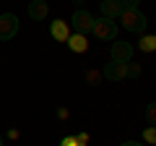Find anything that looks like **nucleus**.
<instances>
[{
    "label": "nucleus",
    "instance_id": "1",
    "mask_svg": "<svg viewBox=\"0 0 156 146\" xmlns=\"http://www.w3.org/2000/svg\"><path fill=\"white\" fill-rule=\"evenodd\" d=\"M120 21H122V29H128V31H133V34H143L148 18H146L138 8H130V11H122Z\"/></svg>",
    "mask_w": 156,
    "mask_h": 146
},
{
    "label": "nucleus",
    "instance_id": "2",
    "mask_svg": "<svg viewBox=\"0 0 156 146\" xmlns=\"http://www.w3.org/2000/svg\"><path fill=\"white\" fill-rule=\"evenodd\" d=\"M91 31H94L99 39L112 42V39L117 37V24L109 21V18H94V26H91Z\"/></svg>",
    "mask_w": 156,
    "mask_h": 146
},
{
    "label": "nucleus",
    "instance_id": "3",
    "mask_svg": "<svg viewBox=\"0 0 156 146\" xmlns=\"http://www.w3.org/2000/svg\"><path fill=\"white\" fill-rule=\"evenodd\" d=\"M18 34V16L16 13H3L0 16V42H8Z\"/></svg>",
    "mask_w": 156,
    "mask_h": 146
},
{
    "label": "nucleus",
    "instance_id": "4",
    "mask_svg": "<svg viewBox=\"0 0 156 146\" xmlns=\"http://www.w3.org/2000/svg\"><path fill=\"white\" fill-rule=\"evenodd\" d=\"M70 24H73V29H76V34H89L91 31V26H94V16H91L89 11H76L70 16Z\"/></svg>",
    "mask_w": 156,
    "mask_h": 146
},
{
    "label": "nucleus",
    "instance_id": "5",
    "mask_svg": "<svg viewBox=\"0 0 156 146\" xmlns=\"http://www.w3.org/2000/svg\"><path fill=\"white\" fill-rule=\"evenodd\" d=\"M109 55H112V63H130L133 60V45L130 42H115Z\"/></svg>",
    "mask_w": 156,
    "mask_h": 146
},
{
    "label": "nucleus",
    "instance_id": "6",
    "mask_svg": "<svg viewBox=\"0 0 156 146\" xmlns=\"http://www.w3.org/2000/svg\"><path fill=\"white\" fill-rule=\"evenodd\" d=\"M101 18H109V21H117V18L122 16V3L120 0H101Z\"/></svg>",
    "mask_w": 156,
    "mask_h": 146
},
{
    "label": "nucleus",
    "instance_id": "7",
    "mask_svg": "<svg viewBox=\"0 0 156 146\" xmlns=\"http://www.w3.org/2000/svg\"><path fill=\"white\" fill-rule=\"evenodd\" d=\"M47 11H50L47 0H31L29 8H26V13H29L31 21H44V18H47Z\"/></svg>",
    "mask_w": 156,
    "mask_h": 146
},
{
    "label": "nucleus",
    "instance_id": "8",
    "mask_svg": "<svg viewBox=\"0 0 156 146\" xmlns=\"http://www.w3.org/2000/svg\"><path fill=\"white\" fill-rule=\"evenodd\" d=\"M104 76L109 81H122L128 78V63H109V65L104 68Z\"/></svg>",
    "mask_w": 156,
    "mask_h": 146
},
{
    "label": "nucleus",
    "instance_id": "9",
    "mask_svg": "<svg viewBox=\"0 0 156 146\" xmlns=\"http://www.w3.org/2000/svg\"><path fill=\"white\" fill-rule=\"evenodd\" d=\"M50 34L55 37L57 42H68V37H70V31H68V21H62V18L52 21V26H50Z\"/></svg>",
    "mask_w": 156,
    "mask_h": 146
},
{
    "label": "nucleus",
    "instance_id": "10",
    "mask_svg": "<svg viewBox=\"0 0 156 146\" xmlns=\"http://www.w3.org/2000/svg\"><path fill=\"white\" fill-rule=\"evenodd\" d=\"M68 47H70L73 52H86L89 50V39H86L83 34H70V37H68Z\"/></svg>",
    "mask_w": 156,
    "mask_h": 146
},
{
    "label": "nucleus",
    "instance_id": "11",
    "mask_svg": "<svg viewBox=\"0 0 156 146\" xmlns=\"http://www.w3.org/2000/svg\"><path fill=\"white\" fill-rule=\"evenodd\" d=\"M138 47H140L143 52H156V37H154V34H146V37H140Z\"/></svg>",
    "mask_w": 156,
    "mask_h": 146
},
{
    "label": "nucleus",
    "instance_id": "12",
    "mask_svg": "<svg viewBox=\"0 0 156 146\" xmlns=\"http://www.w3.org/2000/svg\"><path fill=\"white\" fill-rule=\"evenodd\" d=\"M146 120H148V125L156 128V102H151V104L146 107Z\"/></svg>",
    "mask_w": 156,
    "mask_h": 146
},
{
    "label": "nucleus",
    "instance_id": "13",
    "mask_svg": "<svg viewBox=\"0 0 156 146\" xmlns=\"http://www.w3.org/2000/svg\"><path fill=\"white\" fill-rule=\"evenodd\" d=\"M143 141L146 144H156V128L154 125H148V128L143 130Z\"/></svg>",
    "mask_w": 156,
    "mask_h": 146
},
{
    "label": "nucleus",
    "instance_id": "14",
    "mask_svg": "<svg viewBox=\"0 0 156 146\" xmlns=\"http://www.w3.org/2000/svg\"><path fill=\"white\" fill-rule=\"evenodd\" d=\"M128 76H133V78H135V76H140V65H138V63H133V60L128 63Z\"/></svg>",
    "mask_w": 156,
    "mask_h": 146
},
{
    "label": "nucleus",
    "instance_id": "15",
    "mask_svg": "<svg viewBox=\"0 0 156 146\" xmlns=\"http://www.w3.org/2000/svg\"><path fill=\"white\" fill-rule=\"evenodd\" d=\"M60 146H81V144H78V138H76V136H65V138L60 141Z\"/></svg>",
    "mask_w": 156,
    "mask_h": 146
},
{
    "label": "nucleus",
    "instance_id": "16",
    "mask_svg": "<svg viewBox=\"0 0 156 146\" xmlns=\"http://www.w3.org/2000/svg\"><path fill=\"white\" fill-rule=\"evenodd\" d=\"M120 3H122V8H125V11H130V8H138V3H140V0H120Z\"/></svg>",
    "mask_w": 156,
    "mask_h": 146
},
{
    "label": "nucleus",
    "instance_id": "17",
    "mask_svg": "<svg viewBox=\"0 0 156 146\" xmlns=\"http://www.w3.org/2000/svg\"><path fill=\"white\" fill-rule=\"evenodd\" d=\"M76 138H78V144H81V146H86V144H89V136H86V133H78Z\"/></svg>",
    "mask_w": 156,
    "mask_h": 146
},
{
    "label": "nucleus",
    "instance_id": "18",
    "mask_svg": "<svg viewBox=\"0 0 156 146\" xmlns=\"http://www.w3.org/2000/svg\"><path fill=\"white\" fill-rule=\"evenodd\" d=\"M89 81H91V84H99V73H94V71H89Z\"/></svg>",
    "mask_w": 156,
    "mask_h": 146
},
{
    "label": "nucleus",
    "instance_id": "19",
    "mask_svg": "<svg viewBox=\"0 0 156 146\" xmlns=\"http://www.w3.org/2000/svg\"><path fill=\"white\" fill-rule=\"evenodd\" d=\"M122 146H143V144H140V141H125Z\"/></svg>",
    "mask_w": 156,
    "mask_h": 146
},
{
    "label": "nucleus",
    "instance_id": "20",
    "mask_svg": "<svg viewBox=\"0 0 156 146\" xmlns=\"http://www.w3.org/2000/svg\"><path fill=\"white\" fill-rule=\"evenodd\" d=\"M0 146H3V136H0Z\"/></svg>",
    "mask_w": 156,
    "mask_h": 146
},
{
    "label": "nucleus",
    "instance_id": "21",
    "mask_svg": "<svg viewBox=\"0 0 156 146\" xmlns=\"http://www.w3.org/2000/svg\"><path fill=\"white\" fill-rule=\"evenodd\" d=\"M73 3H81V0H73Z\"/></svg>",
    "mask_w": 156,
    "mask_h": 146
}]
</instances>
